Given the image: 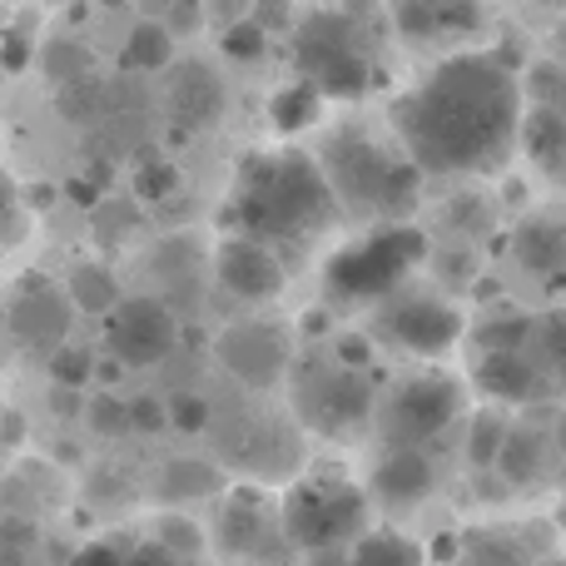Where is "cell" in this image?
<instances>
[{
  "instance_id": "26",
  "label": "cell",
  "mask_w": 566,
  "mask_h": 566,
  "mask_svg": "<svg viewBox=\"0 0 566 566\" xmlns=\"http://www.w3.org/2000/svg\"><path fill=\"white\" fill-rule=\"evenodd\" d=\"M55 109L60 119H70V125L80 129H99L109 125V95H105V80H80V85H65L55 90Z\"/></svg>"
},
{
  "instance_id": "15",
  "label": "cell",
  "mask_w": 566,
  "mask_h": 566,
  "mask_svg": "<svg viewBox=\"0 0 566 566\" xmlns=\"http://www.w3.org/2000/svg\"><path fill=\"white\" fill-rule=\"evenodd\" d=\"M165 105H169V115H175L179 129H209V125L224 119L229 90H224V80H219L214 65H205V60H185V65H175V75H169Z\"/></svg>"
},
{
  "instance_id": "47",
  "label": "cell",
  "mask_w": 566,
  "mask_h": 566,
  "mask_svg": "<svg viewBox=\"0 0 566 566\" xmlns=\"http://www.w3.org/2000/svg\"><path fill=\"white\" fill-rule=\"evenodd\" d=\"M15 185H10V175H0V234H6L10 224H15Z\"/></svg>"
},
{
  "instance_id": "4",
  "label": "cell",
  "mask_w": 566,
  "mask_h": 566,
  "mask_svg": "<svg viewBox=\"0 0 566 566\" xmlns=\"http://www.w3.org/2000/svg\"><path fill=\"white\" fill-rule=\"evenodd\" d=\"M279 527L283 542L308 557L318 552H343L348 542H358L368 532V497L353 488L338 472H323V478H303L293 482V492L279 507Z\"/></svg>"
},
{
  "instance_id": "9",
  "label": "cell",
  "mask_w": 566,
  "mask_h": 566,
  "mask_svg": "<svg viewBox=\"0 0 566 566\" xmlns=\"http://www.w3.org/2000/svg\"><path fill=\"white\" fill-rule=\"evenodd\" d=\"M378 338L418 358H438L462 338V313L432 293H392L378 308Z\"/></svg>"
},
{
  "instance_id": "5",
  "label": "cell",
  "mask_w": 566,
  "mask_h": 566,
  "mask_svg": "<svg viewBox=\"0 0 566 566\" xmlns=\"http://www.w3.org/2000/svg\"><path fill=\"white\" fill-rule=\"evenodd\" d=\"M293 65L303 85H313L323 99H358L373 90V55L363 45V30L348 10H318L298 25Z\"/></svg>"
},
{
  "instance_id": "23",
  "label": "cell",
  "mask_w": 566,
  "mask_h": 566,
  "mask_svg": "<svg viewBox=\"0 0 566 566\" xmlns=\"http://www.w3.org/2000/svg\"><path fill=\"white\" fill-rule=\"evenodd\" d=\"M175 60V35L159 25L155 15H145L125 40V70L129 75H159Z\"/></svg>"
},
{
  "instance_id": "57",
  "label": "cell",
  "mask_w": 566,
  "mask_h": 566,
  "mask_svg": "<svg viewBox=\"0 0 566 566\" xmlns=\"http://www.w3.org/2000/svg\"><path fill=\"white\" fill-rule=\"evenodd\" d=\"M0 432H6V428H0ZM0 442H6V438H0Z\"/></svg>"
},
{
  "instance_id": "53",
  "label": "cell",
  "mask_w": 566,
  "mask_h": 566,
  "mask_svg": "<svg viewBox=\"0 0 566 566\" xmlns=\"http://www.w3.org/2000/svg\"><path fill=\"white\" fill-rule=\"evenodd\" d=\"M557 462H562V472H566V418H562V428H557Z\"/></svg>"
},
{
  "instance_id": "39",
  "label": "cell",
  "mask_w": 566,
  "mask_h": 566,
  "mask_svg": "<svg viewBox=\"0 0 566 566\" xmlns=\"http://www.w3.org/2000/svg\"><path fill=\"white\" fill-rule=\"evenodd\" d=\"M537 338H542V353H547L552 382H562V388H566V308L547 313V323L537 328Z\"/></svg>"
},
{
  "instance_id": "42",
  "label": "cell",
  "mask_w": 566,
  "mask_h": 566,
  "mask_svg": "<svg viewBox=\"0 0 566 566\" xmlns=\"http://www.w3.org/2000/svg\"><path fill=\"white\" fill-rule=\"evenodd\" d=\"M159 25H165L169 30V35H189V30H199V25H205V10H199L195 6V0H175V6H165V10H159Z\"/></svg>"
},
{
  "instance_id": "40",
  "label": "cell",
  "mask_w": 566,
  "mask_h": 566,
  "mask_svg": "<svg viewBox=\"0 0 566 566\" xmlns=\"http://www.w3.org/2000/svg\"><path fill=\"white\" fill-rule=\"evenodd\" d=\"M392 25H398L408 40H432V35H442V30H438V6H428V0L398 6V10H392Z\"/></svg>"
},
{
  "instance_id": "16",
  "label": "cell",
  "mask_w": 566,
  "mask_h": 566,
  "mask_svg": "<svg viewBox=\"0 0 566 566\" xmlns=\"http://www.w3.org/2000/svg\"><path fill=\"white\" fill-rule=\"evenodd\" d=\"M472 382L502 402H547L552 388H557L552 373L532 353H478L472 358Z\"/></svg>"
},
{
  "instance_id": "31",
  "label": "cell",
  "mask_w": 566,
  "mask_h": 566,
  "mask_svg": "<svg viewBox=\"0 0 566 566\" xmlns=\"http://www.w3.org/2000/svg\"><path fill=\"white\" fill-rule=\"evenodd\" d=\"M45 363H50V382H55V388L80 392V388H90V382H95V363H99V353L65 343V348H60L55 358H45Z\"/></svg>"
},
{
  "instance_id": "7",
  "label": "cell",
  "mask_w": 566,
  "mask_h": 566,
  "mask_svg": "<svg viewBox=\"0 0 566 566\" xmlns=\"http://www.w3.org/2000/svg\"><path fill=\"white\" fill-rule=\"evenodd\" d=\"M293 412L318 438H353L378 418V392L368 373L343 368L338 358L303 363L293 378Z\"/></svg>"
},
{
  "instance_id": "38",
  "label": "cell",
  "mask_w": 566,
  "mask_h": 566,
  "mask_svg": "<svg viewBox=\"0 0 566 566\" xmlns=\"http://www.w3.org/2000/svg\"><path fill=\"white\" fill-rule=\"evenodd\" d=\"M219 45H224L229 60H259L269 50V30L259 25L254 15H244V20H234V25H224V40H219Z\"/></svg>"
},
{
  "instance_id": "37",
  "label": "cell",
  "mask_w": 566,
  "mask_h": 566,
  "mask_svg": "<svg viewBox=\"0 0 566 566\" xmlns=\"http://www.w3.org/2000/svg\"><path fill=\"white\" fill-rule=\"evenodd\" d=\"M169 428L175 432H205L209 428V398L205 392H195V388H179V392H169Z\"/></svg>"
},
{
  "instance_id": "34",
  "label": "cell",
  "mask_w": 566,
  "mask_h": 566,
  "mask_svg": "<svg viewBox=\"0 0 566 566\" xmlns=\"http://www.w3.org/2000/svg\"><path fill=\"white\" fill-rule=\"evenodd\" d=\"M105 95H109V119H139L149 109V80L125 70V75L105 80Z\"/></svg>"
},
{
  "instance_id": "24",
  "label": "cell",
  "mask_w": 566,
  "mask_h": 566,
  "mask_svg": "<svg viewBox=\"0 0 566 566\" xmlns=\"http://www.w3.org/2000/svg\"><path fill=\"white\" fill-rule=\"evenodd\" d=\"M422 557H428V552L412 537L382 527V532H363V537L353 542L348 566H422Z\"/></svg>"
},
{
  "instance_id": "49",
  "label": "cell",
  "mask_w": 566,
  "mask_h": 566,
  "mask_svg": "<svg viewBox=\"0 0 566 566\" xmlns=\"http://www.w3.org/2000/svg\"><path fill=\"white\" fill-rule=\"evenodd\" d=\"M30 209H40V214H45V209H55V199H60V189L55 185H30Z\"/></svg>"
},
{
  "instance_id": "45",
  "label": "cell",
  "mask_w": 566,
  "mask_h": 566,
  "mask_svg": "<svg viewBox=\"0 0 566 566\" xmlns=\"http://www.w3.org/2000/svg\"><path fill=\"white\" fill-rule=\"evenodd\" d=\"M438 30H482L478 6H438Z\"/></svg>"
},
{
  "instance_id": "51",
  "label": "cell",
  "mask_w": 566,
  "mask_h": 566,
  "mask_svg": "<svg viewBox=\"0 0 566 566\" xmlns=\"http://www.w3.org/2000/svg\"><path fill=\"white\" fill-rule=\"evenodd\" d=\"M462 566H512V562H507V552H472V562H462Z\"/></svg>"
},
{
  "instance_id": "22",
  "label": "cell",
  "mask_w": 566,
  "mask_h": 566,
  "mask_svg": "<svg viewBox=\"0 0 566 566\" xmlns=\"http://www.w3.org/2000/svg\"><path fill=\"white\" fill-rule=\"evenodd\" d=\"M155 488H159V497H165V502H199V497L224 492V472H219L214 462L175 458V462H165V472H159Z\"/></svg>"
},
{
  "instance_id": "55",
  "label": "cell",
  "mask_w": 566,
  "mask_h": 566,
  "mask_svg": "<svg viewBox=\"0 0 566 566\" xmlns=\"http://www.w3.org/2000/svg\"><path fill=\"white\" fill-rule=\"evenodd\" d=\"M179 566H205V562H179Z\"/></svg>"
},
{
  "instance_id": "2",
  "label": "cell",
  "mask_w": 566,
  "mask_h": 566,
  "mask_svg": "<svg viewBox=\"0 0 566 566\" xmlns=\"http://www.w3.org/2000/svg\"><path fill=\"white\" fill-rule=\"evenodd\" d=\"M224 219L234 224V234L259 239L269 249L303 244V239L323 234L338 219V199H333L328 179H323L313 155L274 149V155L244 159L234 189H229Z\"/></svg>"
},
{
  "instance_id": "8",
  "label": "cell",
  "mask_w": 566,
  "mask_h": 566,
  "mask_svg": "<svg viewBox=\"0 0 566 566\" xmlns=\"http://www.w3.org/2000/svg\"><path fill=\"white\" fill-rule=\"evenodd\" d=\"M462 418V382L448 378V373H418V378L398 382L388 398L378 402V432L392 448L418 452L422 442L442 438L452 422Z\"/></svg>"
},
{
  "instance_id": "14",
  "label": "cell",
  "mask_w": 566,
  "mask_h": 566,
  "mask_svg": "<svg viewBox=\"0 0 566 566\" xmlns=\"http://www.w3.org/2000/svg\"><path fill=\"white\" fill-rule=\"evenodd\" d=\"M214 274L234 298L259 303V298H274L283 289V259L269 244H259V239L229 234L214 254Z\"/></svg>"
},
{
  "instance_id": "1",
  "label": "cell",
  "mask_w": 566,
  "mask_h": 566,
  "mask_svg": "<svg viewBox=\"0 0 566 566\" xmlns=\"http://www.w3.org/2000/svg\"><path fill=\"white\" fill-rule=\"evenodd\" d=\"M522 115L517 70L502 55L468 50L392 105V129L418 175H497L522 145Z\"/></svg>"
},
{
  "instance_id": "29",
  "label": "cell",
  "mask_w": 566,
  "mask_h": 566,
  "mask_svg": "<svg viewBox=\"0 0 566 566\" xmlns=\"http://www.w3.org/2000/svg\"><path fill=\"white\" fill-rule=\"evenodd\" d=\"M517 259L532 269V274H557V269L566 264V234H562V229H552V224L522 229Z\"/></svg>"
},
{
  "instance_id": "27",
  "label": "cell",
  "mask_w": 566,
  "mask_h": 566,
  "mask_svg": "<svg viewBox=\"0 0 566 566\" xmlns=\"http://www.w3.org/2000/svg\"><path fill=\"white\" fill-rule=\"evenodd\" d=\"M135 199L145 205H165V199H179V165L155 149H139L135 155Z\"/></svg>"
},
{
  "instance_id": "43",
  "label": "cell",
  "mask_w": 566,
  "mask_h": 566,
  "mask_svg": "<svg viewBox=\"0 0 566 566\" xmlns=\"http://www.w3.org/2000/svg\"><path fill=\"white\" fill-rule=\"evenodd\" d=\"M30 60H35V45H30L25 35H15V30L0 35V70H6V75H20Z\"/></svg>"
},
{
  "instance_id": "11",
  "label": "cell",
  "mask_w": 566,
  "mask_h": 566,
  "mask_svg": "<svg viewBox=\"0 0 566 566\" xmlns=\"http://www.w3.org/2000/svg\"><path fill=\"white\" fill-rule=\"evenodd\" d=\"M214 358L244 388H274L293 363V338L279 323H229L214 338Z\"/></svg>"
},
{
  "instance_id": "25",
  "label": "cell",
  "mask_w": 566,
  "mask_h": 566,
  "mask_svg": "<svg viewBox=\"0 0 566 566\" xmlns=\"http://www.w3.org/2000/svg\"><path fill=\"white\" fill-rule=\"evenodd\" d=\"M40 75L55 80L60 90L80 85V80H95V50L85 40H45L40 50Z\"/></svg>"
},
{
  "instance_id": "52",
  "label": "cell",
  "mask_w": 566,
  "mask_h": 566,
  "mask_svg": "<svg viewBox=\"0 0 566 566\" xmlns=\"http://www.w3.org/2000/svg\"><path fill=\"white\" fill-rule=\"evenodd\" d=\"M308 566H348V552H318V557H308Z\"/></svg>"
},
{
  "instance_id": "46",
  "label": "cell",
  "mask_w": 566,
  "mask_h": 566,
  "mask_svg": "<svg viewBox=\"0 0 566 566\" xmlns=\"http://www.w3.org/2000/svg\"><path fill=\"white\" fill-rule=\"evenodd\" d=\"M125 566H179V562L169 557L159 542H139V547H129V562Z\"/></svg>"
},
{
  "instance_id": "6",
  "label": "cell",
  "mask_w": 566,
  "mask_h": 566,
  "mask_svg": "<svg viewBox=\"0 0 566 566\" xmlns=\"http://www.w3.org/2000/svg\"><path fill=\"white\" fill-rule=\"evenodd\" d=\"M422 259H428V239L408 224H388L328 259V289L348 303H388Z\"/></svg>"
},
{
  "instance_id": "3",
  "label": "cell",
  "mask_w": 566,
  "mask_h": 566,
  "mask_svg": "<svg viewBox=\"0 0 566 566\" xmlns=\"http://www.w3.org/2000/svg\"><path fill=\"white\" fill-rule=\"evenodd\" d=\"M318 169L328 179L333 199L363 219H402L418 205V165L408 155H392L388 145H378L363 129H338L323 145Z\"/></svg>"
},
{
  "instance_id": "35",
  "label": "cell",
  "mask_w": 566,
  "mask_h": 566,
  "mask_svg": "<svg viewBox=\"0 0 566 566\" xmlns=\"http://www.w3.org/2000/svg\"><path fill=\"white\" fill-rule=\"evenodd\" d=\"M507 422L492 418V412H482L478 422H472V438H468V458L472 468H492V462L502 458V448H507Z\"/></svg>"
},
{
  "instance_id": "41",
  "label": "cell",
  "mask_w": 566,
  "mask_h": 566,
  "mask_svg": "<svg viewBox=\"0 0 566 566\" xmlns=\"http://www.w3.org/2000/svg\"><path fill=\"white\" fill-rule=\"evenodd\" d=\"M169 428V402L155 398V392H145V398H129V432H165Z\"/></svg>"
},
{
  "instance_id": "10",
  "label": "cell",
  "mask_w": 566,
  "mask_h": 566,
  "mask_svg": "<svg viewBox=\"0 0 566 566\" xmlns=\"http://www.w3.org/2000/svg\"><path fill=\"white\" fill-rule=\"evenodd\" d=\"M105 343L109 358H119L125 368H159L179 348V318L169 313V303L139 293L105 318Z\"/></svg>"
},
{
  "instance_id": "19",
  "label": "cell",
  "mask_w": 566,
  "mask_h": 566,
  "mask_svg": "<svg viewBox=\"0 0 566 566\" xmlns=\"http://www.w3.org/2000/svg\"><path fill=\"white\" fill-rule=\"evenodd\" d=\"M432 488H438V472H432V462L422 458V452L392 448V452H382L378 468H373V497L388 512L422 507V502L432 497Z\"/></svg>"
},
{
  "instance_id": "50",
  "label": "cell",
  "mask_w": 566,
  "mask_h": 566,
  "mask_svg": "<svg viewBox=\"0 0 566 566\" xmlns=\"http://www.w3.org/2000/svg\"><path fill=\"white\" fill-rule=\"evenodd\" d=\"M85 402H90V398H80V392L55 388V412H60V418H70V412H80V418H85Z\"/></svg>"
},
{
  "instance_id": "28",
  "label": "cell",
  "mask_w": 566,
  "mask_h": 566,
  "mask_svg": "<svg viewBox=\"0 0 566 566\" xmlns=\"http://www.w3.org/2000/svg\"><path fill=\"white\" fill-rule=\"evenodd\" d=\"M323 109V95L313 85H303V80H293V85H283L274 99H269V119H274V129L283 135H293V129L313 125Z\"/></svg>"
},
{
  "instance_id": "32",
  "label": "cell",
  "mask_w": 566,
  "mask_h": 566,
  "mask_svg": "<svg viewBox=\"0 0 566 566\" xmlns=\"http://www.w3.org/2000/svg\"><path fill=\"white\" fill-rule=\"evenodd\" d=\"M155 542L175 562H205V532H199L195 517H165L155 532Z\"/></svg>"
},
{
  "instance_id": "20",
  "label": "cell",
  "mask_w": 566,
  "mask_h": 566,
  "mask_svg": "<svg viewBox=\"0 0 566 566\" xmlns=\"http://www.w3.org/2000/svg\"><path fill=\"white\" fill-rule=\"evenodd\" d=\"M497 468L507 472L512 482H542L552 468H562L557 462V438H547V432H537V428H512Z\"/></svg>"
},
{
  "instance_id": "30",
  "label": "cell",
  "mask_w": 566,
  "mask_h": 566,
  "mask_svg": "<svg viewBox=\"0 0 566 566\" xmlns=\"http://www.w3.org/2000/svg\"><path fill=\"white\" fill-rule=\"evenodd\" d=\"M537 338V323L512 313V318H492L478 328V353H527Z\"/></svg>"
},
{
  "instance_id": "44",
  "label": "cell",
  "mask_w": 566,
  "mask_h": 566,
  "mask_svg": "<svg viewBox=\"0 0 566 566\" xmlns=\"http://www.w3.org/2000/svg\"><path fill=\"white\" fill-rule=\"evenodd\" d=\"M129 562V547H115V542H90V547L75 552L70 566H125Z\"/></svg>"
},
{
  "instance_id": "18",
  "label": "cell",
  "mask_w": 566,
  "mask_h": 566,
  "mask_svg": "<svg viewBox=\"0 0 566 566\" xmlns=\"http://www.w3.org/2000/svg\"><path fill=\"white\" fill-rule=\"evenodd\" d=\"M274 522H279V512L264 492L234 488L224 497V512H219V547H224L229 557H259L269 532H274Z\"/></svg>"
},
{
  "instance_id": "48",
  "label": "cell",
  "mask_w": 566,
  "mask_h": 566,
  "mask_svg": "<svg viewBox=\"0 0 566 566\" xmlns=\"http://www.w3.org/2000/svg\"><path fill=\"white\" fill-rule=\"evenodd\" d=\"M119 378H125V363H119V358H99V363H95V382H105L109 392H115Z\"/></svg>"
},
{
  "instance_id": "33",
  "label": "cell",
  "mask_w": 566,
  "mask_h": 566,
  "mask_svg": "<svg viewBox=\"0 0 566 566\" xmlns=\"http://www.w3.org/2000/svg\"><path fill=\"white\" fill-rule=\"evenodd\" d=\"M90 224H95L99 244H125V239L139 229V205L135 199H105V205L90 214Z\"/></svg>"
},
{
  "instance_id": "17",
  "label": "cell",
  "mask_w": 566,
  "mask_h": 566,
  "mask_svg": "<svg viewBox=\"0 0 566 566\" xmlns=\"http://www.w3.org/2000/svg\"><path fill=\"white\" fill-rule=\"evenodd\" d=\"M224 458L244 472H264V478L274 472V478H283V472L298 468V438L289 428H274V422H239L224 438Z\"/></svg>"
},
{
  "instance_id": "36",
  "label": "cell",
  "mask_w": 566,
  "mask_h": 566,
  "mask_svg": "<svg viewBox=\"0 0 566 566\" xmlns=\"http://www.w3.org/2000/svg\"><path fill=\"white\" fill-rule=\"evenodd\" d=\"M85 422L95 438H119V432H129V398L99 392V398L85 402Z\"/></svg>"
},
{
  "instance_id": "12",
  "label": "cell",
  "mask_w": 566,
  "mask_h": 566,
  "mask_svg": "<svg viewBox=\"0 0 566 566\" xmlns=\"http://www.w3.org/2000/svg\"><path fill=\"white\" fill-rule=\"evenodd\" d=\"M522 145H527L532 165L566 185V70L542 65L532 75V105L522 115Z\"/></svg>"
},
{
  "instance_id": "13",
  "label": "cell",
  "mask_w": 566,
  "mask_h": 566,
  "mask_svg": "<svg viewBox=\"0 0 566 566\" xmlns=\"http://www.w3.org/2000/svg\"><path fill=\"white\" fill-rule=\"evenodd\" d=\"M25 279L30 283L20 289V298L10 303V333H15V343L25 353L55 358L70 343V318H75V308H70L65 289L45 283V274H25Z\"/></svg>"
},
{
  "instance_id": "54",
  "label": "cell",
  "mask_w": 566,
  "mask_h": 566,
  "mask_svg": "<svg viewBox=\"0 0 566 566\" xmlns=\"http://www.w3.org/2000/svg\"><path fill=\"white\" fill-rule=\"evenodd\" d=\"M542 566H566V557H552V562H542Z\"/></svg>"
},
{
  "instance_id": "21",
  "label": "cell",
  "mask_w": 566,
  "mask_h": 566,
  "mask_svg": "<svg viewBox=\"0 0 566 566\" xmlns=\"http://www.w3.org/2000/svg\"><path fill=\"white\" fill-rule=\"evenodd\" d=\"M65 298L75 313H90V318H109L119 308V283L105 264H75L65 279Z\"/></svg>"
},
{
  "instance_id": "56",
  "label": "cell",
  "mask_w": 566,
  "mask_h": 566,
  "mask_svg": "<svg viewBox=\"0 0 566 566\" xmlns=\"http://www.w3.org/2000/svg\"><path fill=\"white\" fill-rule=\"evenodd\" d=\"M244 566H269V562H244Z\"/></svg>"
}]
</instances>
